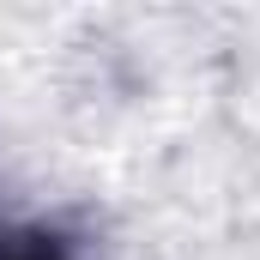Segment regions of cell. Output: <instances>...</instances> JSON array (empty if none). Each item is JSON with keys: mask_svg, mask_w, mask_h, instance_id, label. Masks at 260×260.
<instances>
[{"mask_svg": "<svg viewBox=\"0 0 260 260\" xmlns=\"http://www.w3.org/2000/svg\"><path fill=\"white\" fill-rule=\"evenodd\" d=\"M0 260H79L67 248V236L43 224H0Z\"/></svg>", "mask_w": 260, "mask_h": 260, "instance_id": "6da1fadb", "label": "cell"}]
</instances>
